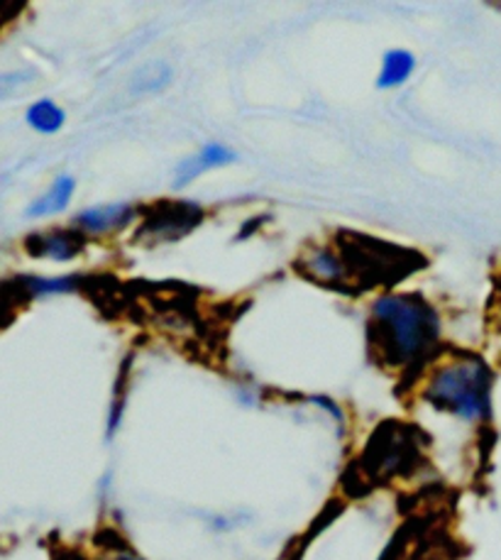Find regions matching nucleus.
I'll return each instance as SVG.
<instances>
[{
    "mask_svg": "<svg viewBox=\"0 0 501 560\" xmlns=\"http://www.w3.org/2000/svg\"><path fill=\"white\" fill-rule=\"evenodd\" d=\"M413 71H416V57L409 49L384 51L380 77H377V89H382V91L399 89L411 79Z\"/></svg>",
    "mask_w": 501,
    "mask_h": 560,
    "instance_id": "10",
    "label": "nucleus"
},
{
    "mask_svg": "<svg viewBox=\"0 0 501 560\" xmlns=\"http://www.w3.org/2000/svg\"><path fill=\"white\" fill-rule=\"evenodd\" d=\"M296 267L301 269V275H306L316 284L330 287L336 289V292H350L352 289L346 259H342L338 247H330V245L308 247L306 253H301Z\"/></svg>",
    "mask_w": 501,
    "mask_h": 560,
    "instance_id": "4",
    "label": "nucleus"
},
{
    "mask_svg": "<svg viewBox=\"0 0 501 560\" xmlns=\"http://www.w3.org/2000/svg\"><path fill=\"white\" fill-rule=\"evenodd\" d=\"M494 375L487 362L469 352L445 358L426 380L423 399L428 407L461 419L465 423H485L492 417Z\"/></svg>",
    "mask_w": 501,
    "mask_h": 560,
    "instance_id": "2",
    "label": "nucleus"
},
{
    "mask_svg": "<svg viewBox=\"0 0 501 560\" xmlns=\"http://www.w3.org/2000/svg\"><path fill=\"white\" fill-rule=\"evenodd\" d=\"M135 218H138V209H132L130 203H101L77 213L74 228H79L86 237L110 235L125 231Z\"/></svg>",
    "mask_w": 501,
    "mask_h": 560,
    "instance_id": "7",
    "label": "nucleus"
},
{
    "mask_svg": "<svg viewBox=\"0 0 501 560\" xmlns=\"http://www.w3.org/2000/svg\"><path fill=\"white\" fill-rule=\"evenodd\" d=\"M35 79V71H3V74H0V103L13 98L15 93L27 89Z\"/></svg>",
    "mask_w": 501,
    "mask_h": 560,
    "instance_id": "12",
    "label": "nucleus"
},
{
    "mask_svg": "<svg viewBox=\"0 0 501 560\" xmlns=\"http://www.w3.org/2000/svg\"><path fill=\"white\" fill-rule=\"evenodd\" d=\"M370 350L389 370H421L441 346V316L419 294H382L370 308Z\"/></svg>",
    "mask_w": 501,
    "mask_h": 560,
    "instance_id": "1",
    "label": "nucleus"
},
{
    "mask_svg": "<svg viewBox=\"0 0 501 560\" xmlns=\"http://www.w3.org/2000/svg\"><path fill=\"white\" fill-rule=\"evenodd\" d=\"M77 191V179L71 174H59L55 182L47 186V191H42L37 199L27 206L25 215L27 218H49L59 215L69 209L71 199H74Z\"/></svg>",
    "mask_w": 501,
    "mask_h": 560,
    "instance_id": "8",
    "label": "nucleus"
},
{
    "mask_svg": "<svg viewBox=\"0 0 501 560\" xmlns=\"http://www.w3.org/2000/svg\"><path fill=\"white\" fill-rule=\"evenodd\" d=\"M25 122L39 135H57L67 122L65 108L51 98H39L25 113Z\"/></svg>",
    "mask_w": 501,
    "mask_h": 560,
    "instance_id": "11",
    "label": "nucleus"
},
{
    "mask_svg": "<svg viewBox=\"0 0 501 560\" xmlns=\"http://www.w3.org/2000/svg\"><path fill=\"white\" fill-rule=\"evenodd\" d=\"M235 160H237V154L231 148H225V144H221V142H208L201 150L189 154V158L176 164L172 186L176 191H182L189 184H194L196 179H201L203 174L228 167V164H233Z\"/></svg>",
    "mask_w": 501,
    "mask_h": 560,
    "instance_id": "5",
    "label": "nucleus"
},
{
    "mask_svg": "<svg viewBox=\"0 0 501 560\" xmlns=\"http://www.w3.org/2000/svg\"><path fill=\"white\" fill-rule=\"evenodd\" d=\"M89 237L79 228H49L25 237V253L35 259H49V262H71L86 250Z\"/></svg>",
    "mask_w": 501,
    "mask_h": 560,
    "instance_id": "3",
    "label": "nucleus"
},
{
    "mask_svg": "<svg viewBox=\"0 0 501 560\" xmlns=\"http://www.w3.org/2000/svg\"><path fill=\"white\" fill-rule=\"evenodd\" d=\"M203 211L194 203H162L154 213H148V225L140 233H152L154 241L166 237L172 241L176 235H186L201 223Z\"/></svg>",
    "mask_w": 501,
    "mask_h": 560,
    "instance_id": "6",
    "label": "nucleus"
},
{
    "mask_svg": "<svg viewBox=\"0 0 501 560\" xmlns=\"http://www.w3.org/2000/svg\"><path fill=\"white\" fill-rule=\"evenodd\" d=\"M174 81V67L170 61L156 59V61H148V65L140 67L135 71L130 84H128V93L130 96H156L172 86Z\"/></svg>",
    "mask_w": 501,
    "mask_h": 560,
    "instance_id": "9",
    "label": "nucleus"
}]
</instances>
